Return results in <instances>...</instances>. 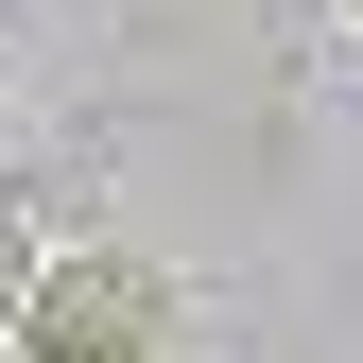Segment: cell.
<instances>
[{
  "label": "cell",
  "instance_id": "cell-1",
  "mask_svg": "<svg viewBox=\"0 0 363 363\" xmlns=\"http://www.w3.org/2000/svg\"><path fill=\"white\" fill-rule=\"evenodd\" d=\"M173 329H191V294H173V259H139V242L35 259L18 311H0V346H18V363H173Z\"/></svg>",
  "mask_w": 363,
  "mask_h": 363
},
{
  "label": "cell",
  "instance_id": "cell-2",
  "mask_svg": "<svg viewBox=\"0 0 363 363\" xmlns=\"http://www.w3.org/2000/svg\"><path fill=\"white\" fill-rule=\"evenodd\" d=\"M18 277H35V225H18V208H0V311H18Z\"/></svg>",
  "mask_w": 363,
  "mask_h": 363
},
{
  "label": "cell",
  "instance_id": "cell-3",
  "mask_svg": "<svg viewBox=\"0 0 363 363\" xmlns=\"http://www.w3.org/2000/svg\"><path fill=\"white\" fill-rule=\"evenodd\" d=\"M346 35H363V0H346Z\"/></svg>",
  "mask_w": 363,
  "mask_h": 363
}]
</instances>
